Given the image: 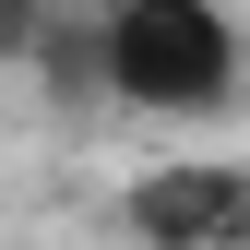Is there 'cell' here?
Instances as JSON below:
<instances>
[{
    "mask_svg": "<svg viewBox=\"0 0 250 250\" xmlns=\"http://www.w3.org/2000/svg\"><path fill=\"white\" fill-rule=\"evenodd\" d=\"M48 24H60V0H0V60H36Z\"/></svg>",
    "mask_w": 250,
    "mask_h": 250,
    "instance_id": "277c9868",
    "label": "cell"
},
{
    "mask_svg": "<svg viewBox=\"0 0 250 250\" xmlns=\"http://www.w3.org/2000/svg\"><path fill=\"white\" fill-rule=\"evenodd\" d=\"M238 250H250V214H238Z\"/></svg>",
    "mask_w": 250,
    "mask_h": 250,
    "instance_id": "5b68a950",
    "label": "cell"
},
{
    "mask_svg": "<svg viewBox=\"0 0 250 250\" xmlns=\"http://www.w3.org/2000/svg\"><path fill=\"white\" fill-rule=\"evenodd\" d=\"M96 60H107V96L143 119H214L238 107V12L227 0H96Z\"/></svg>",
    "mask_w": 250,
    "mask_h": 250,
    "instance_id": "6da1fadb",
    "label": "cell"
},
{
    "mask_svg": "<svg viewBox=\"0 0 250 250\" xmlns=\"http://www.w3.org/2000/svg\"><path fill=\"white\" fill-rule=\"evenodd\" d=\"M36 72L60 83V107H96V96H107V60H96V12H60V24H48V48H36Z\"/></svg>",
    "mask_w": 250,
    "mask_h": 250,
    "instance_id": "3957f363",
    "label": "cell"
},
{
    "mask_svg": "<svg viewBox=\"0 0 250 250\" xmlns=\"http://www.w3.org/2000/svg\"><path fill=\"white\" fill-rule=\"evenodd\" d=\"M250 167H143L131 179V227L143 250H238Z\"/></svg>",
    "mask_w": 250,
    "mask_h": 250,
    "instance_id": "7a4b0ae2",
    "label": "cell"
}]
</instances>
